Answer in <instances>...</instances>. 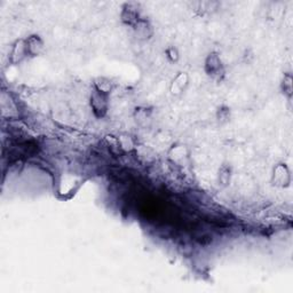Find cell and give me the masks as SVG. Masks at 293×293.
Returning a JSON list of instances; mask_svg holds the SVG:
<instances>
[{"label":"cell","mask_w":293,"mask_h":293,"mask_svg":"<svg viewBox=\"0 0 293 293\" xmlns=\"http://www.w3.org/2000/svg\"><path fill=\"white\" fill-rule=\"evenodd\" d=\"M109 94L102 93L94 88L92 94L90 97L91 108L95 117L102 118L105 117L108 112V105H109Z\"/></svg>","instance_id":"obj_1"},{"label":"cell","mask_w":293,"mask_h":293,"mask_svg":"<svg viewBox=\"0 0 293 293\" xmlns=\"http://www.w3.org/2000/svg\"><path fill=\"white\" fill-rule=\"evenodd\" d=\"M205 72L214 79H220L225 75V68L221 59L216 53H211L205 60Z\"/></svg>","instance_id":"obj_2"},{"label":"cell","mask_w":293,"mask_h":293,"mask_svg":"<svg viewBox=\"0 0 293 293\" xmlns=\"http://www.w3.org/2000/svg\"><path fill=\"white\" fill-rule=\"evenodd\" d=\"M272 181L273 185H277V187H288L290 185L291 176H290V171L285 164H278L275 166L273 171Z\"/></svg>","instance_id":"obj_3"},{"label":"cell","mask_w":293,"mask_h":293,"mask_svg":"<svg viewBox=\"0 0 293 293\" xmlns=\"http://www.w3.org/2000/svg\"><path fill=\"white\" fill-rule=\"evenodd\" d=\"M189 84V76L187 72H179L175 76L174 79L172 80L171 86H170V92L172 95L180 96L185 92Z\"/></svg>","instance_id":"obj_4"},{"label":"cell","mask_w":293,"mask_h":293,"mask_svg":"<svg viewBox=\"0 0 293 293\" xmlns=\"http://www.w3.org/2000/svg\"><path fill=\"white\" fill-rule=\"evenodd\" d=\"M28 56V48H27V40L25 39H17L16 42L13 44V48L11 52V62L13 64H18Z\"/></svg>","instance_id":"obj_5"},{"label":"cell","mask_w":293,"mask_h":293,"mask_svg":"<svg viewBox=\"0 0 293 293\" xmlns=\"http://www.w3.org/2000/svg\"><path fill=\"white\" fill-rule=\"evenodd\" d=\"M121 16L122 21L124 22L125 24L132 25V27H134L139 22V20H140L139 11L134 4H125L124 7H123Z\"/></svg>","instance_id":"obj_6"},{"label":"cell","mask_w":293,"mask_h":293,"mask_svg":"<svg viewBox=\"0 0 293 293\" xmlns=\"http://www.w3.org/2000/svg\"><path fill=\"white\" fill-rule=\"evenodd\" d=\"M27 40V48H28V55L30 56H37L43 52L44 49V42L38 34H32Z\"/></svg>","instance_id":"obj_7"},{"label":"cell","mask_w":293,"mask_h":293,"mask_svg":"<svg viewBox=\"0 0 293 293\" xmlns=\"http://www.w3.org/2000/svg\"><path fill=\"white\" fill-rule=\"evenodd\" d=\"M133 28L139 39H149L153 36V28H151L149 22L144 18H140Z\"/></svg>","instance_id":"obj_8"},{"label":"cell","mask_w":293,"mask_h":293,"mask_svg":"<svg viewBox=\"0 0 293 293\" xmlns=\"http://www.w3.org/2000/svg\"><path fill=\"white\" fill-rule=\"evenodd\" d=\"M188 150L185 146H173L172 149L170 150V158L178 165L185 164V160L188 159Z\"/></svg>","instance_id":"obj_9"},{"label":"cell","mask_w":293,"mask_h":293,"mask_svg":"<svg viewBox=\"0 0 293 293\" xmlns=\"http://www.w3.org/2000/svg\"><path fill=\"white\" fill-rule=\"evenodd\" d=\"M94 88L102 93L110 94L112 90V84L111 81L105 77H97L96 79L94 80Z\"/></svg>","instance_id":"obj_10"},{"label":"cell","mask_w":293,"mask_h":293,"mask_svg":"<svg viewBox=\"0 0 293 293\" xmlns=\"http://www.w3.org/2000/svg\"><path fill=\"white\" fill-rule=\"evenodd\" d=\"M117 140L123 153H131L132 150H134V141L130 135L122 134L121 137L117 138Z\"/></svg>","instance_id":"obj_11"},{"label":"cell","mask_w":293,"mask_h":293,"mask_svg":"<svg viewBox=\"0 0 293 293\" xmlns=\"http://www.w3.org/2000/svg\"><path fill=\"white\" fill-rule=\"evenodd\" d=\"M231 170L228 166H222L219 171V182L222 185H227L231 181Z\"/></svg>","instance_id":"obj_12"},{"label":"cell","mask_w":293,"mask_h":293,"mask_svg":"<svg viewBox=\"0 0 293 293\" xmlns=\"http://www.w3.org/2000/svg\"><path fill=\"white\" fill-rule=\"evenodd\" d=\"M282 91L288 96L292 95V76L286 74L282 80Z\"/></svg>","instance_id":"obj_13"},{"label":"cell","mask_w":293,"mask_h":293,"mask_svg":"<svg viewBox=\"0 0 293 293\" xmlns=\"http://www.w3.org/2000/svg\"><path fill=\"white\" fill-rule=\"evenodd\" d=\"M216 118L220 123H226L229 121L231 118V109L227 108V107H221L216 111Z\"/></svg>","instance_id":"obj_14"},{"label":"cell","mask_w":293,"mask_h":293,"mask_svg":"<svg viewBox=\"0 0 293 293\" xmlns=\"http://www.w3.org/2000/svg\"><path fill=\"white\" fill-rule=\"evenodd\" d=\"M166 56L171 62H176L179 60V52L175 47H170L166 49Z\"/></svg>","instance_id":"obj_15"}]
</instances>
